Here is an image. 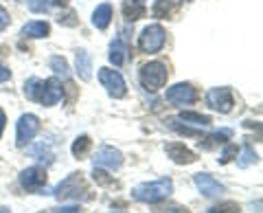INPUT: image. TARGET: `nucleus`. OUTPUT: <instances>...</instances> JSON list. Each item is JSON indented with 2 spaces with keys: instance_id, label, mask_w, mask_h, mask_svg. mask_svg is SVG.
Returning a JSON list of instances; mask_svg holds the SVG:
<instances>
[{
  "instance_id": "9b49d317",
  "label": "nucleus",
  "mask_w": 263,
  "mask_h": 213,
  "mask_svg": "<svg viewBox=\"0 0 263 213\" xmlns=\"http://www.w3.org/2000/svg\"><path fill=\"white\" fill-rule=\"evenodd\" d=\"M197 99V90L191 84H176L167 88V101L174 105H191Z\"/></svg>"
},
{
  "instance_id": "7ed1b4c3",
  "label": "nucleus",
  "mask_w": 263,
  "mask_h": 213,
  "mask_svg": "<svg viewBox=\"0 0 263 213\" xmlns=\"http://www.w3.org/2000/svg\"><path fill=\"white\" fill-rule=\"evenodd\" d=\"M53 196L57 200H90L92 193H90V187L86 183V178L81 171H75L70 174L66 180H62L60 185L53 189Z\"/></svg>"
},
{
  "instance_id": "72a5a7b5",
  "label": "nucleus",
  "mask_w": 263,
  "mask_h": 213,
  "mask_svg": "<svg viewBox=\"0 0 263 213\" xmlns=\"http://www.w3.org/2000/svg\"><path fill=\"white\" fill-rule=\"evenodd\" d=\"M11 77V70L7 68V66H3V64H0V84H3V81H7Z\"/></svg>"
},
{
  "instance_id": "f704fd0d",
  "label": "nucleus",
  "mask_w": 263,
  "mask_h": 213,
  "mask_svg": "<svg viewBox=\"0 0 263 213\" xmlns=\"http://www.w3.org/2000/svg\"><path fill=\"white\" fill-rule=\"evenodd\" d=\"M5 123H7V117H5L3 108H0V136H3V132H5Z\"/></svg>"
},
{
  "instance_id": "c85d7f7f",
  "label": "nucleus",
  "mask_w": 263,
  "mask_h": 213,
  "mask_svg": "<svg viewBox=\"0 0 263 213\" xmlns=\"http://www.w3.org/2000/svg\"><path fill=\"white\" fill-rule=\"evenodd\" d=\"M154 18H164V15L169 13V5H167V0H158V5L154 7Z\"/></svg>"
},
{
  "instance_id": "f3484780",
  "label": "nucleus",
  "mask_w": 263,
  "mask_h": 213,
  "mask_svg": "<svg viewBox=\"0 0 263 213\" xmlns=\"http://www.w3.org/2000/svg\"><path fill=\"white\" fill-rule=\"evenodd\" d=\"M110 22H112V7L108 3L99 5L95 9V13H92V24L99 31H103V29L110 27Z\"/></svg>"
},
{
  "instance_id": "4be33fe9",
  "label": "nucleus",
  "mask_w": 263,
  "mask_h": 213,
  "mask_svg": "<svg viewBox=\"0 0 263 213\" xmlns=\"http://www.w3.org/2000/svg\"><path fill=\"white\" fill-rule=\"evenodd\" d=\"M90 145H92V141H90V136H86V134L75 138V143H72V156H75V158L86 156L88 150H90Z\"/></svg>"
},
{
  "instance_id": "473e14b6",
  "label": "nucleus",
  "mask_w": 263,
  "mask_h": 213,
  "mask_svg": "<svg viewBox=\"0 0 263 213\" xmlns=\"http://www.w3.org/2000/svg\"><path fill=\"white\" fill-rule=\"evenodd\" d=\"M7 24H9V13H7V9L0 5V31H5Z\"/></svg>"
},
{
  "instance_id": "aec40b11",
  "label": "nucleus",
  "mask_w": 263,
  "mask_h": 213,
  "mask_svg": "<svg viewBox=\"0 0 263 213\" xmlns=\"http://www.w3.org/2000/svg\"><path fill=\"white\" fill-rule=\"evenodd\" d=\"M27 5L33 13H46V11H51L53 7H60V5L64 7L66 0H27Z\"/></svg>"
},
{
  "instance_id": "423d86ee",
  "label": "nucleus",
  "mask_w": 263,
  "mask_h": 213,
  "mask_svg": "<svg viewBox=\"0 0 263 213\" xmlns=\"http://www.w3.org/2000/svg\"><path fill=\"white\" fill-rule=\"evenodd\" d=\"M99 81L101 86L108 90V95L114 97V99H123L127 95V86H125V79L119 70H112V68H99Z\"/></svg>"
},
{
  "instance_id": "bb28decb",
  "label": "nucleus",
  "mask_w": 263,
  "mask_h": 213,
  "mask_svg": "<svg viewBox=\"0 0 263 213\" xmlns=\"http://www.w3.org/2000/svg\"><path fill=\"white\" fill-rule=\"evenodd\" d=\"M154 213H189V209L180 204H164V207H156Z\"/></svg>"
},
{
  "instance_id": "5701e85b",
  "label": "nucleus",
  "mask_w": 263,
  "mask_h": 213,
  "mask_svg": "<svg viewBox=\"0 0 263 213\" xmlns=\"http://www.w3.org/2000/svg\"><path fill=\"white\" fill-rule=\"evenodd\" d=\"M48 64H51V68H53L55 75H60L62 79H68V64H66L64 57L53 55L51 60H48Z\"/></svg>"
},
{
  "instance_id": "393cba45",
  "label": "nucleus",
  "mask_w": 263,
  "mask_h": 213,
  "mask_svg": "<svg viewBox=\"0 0 263 213\" xmlns=\"http://www.w3.org/2000/svg\"><path fill=\"white\" fill-rule=\"evenodd\" d=\"M237 156H239V152H237V145L226 143L224 152H221V156H219V163H221V165H226V163H230V161L237 158Z\"/></svg>"
},
{
  "instance_id": "412c9836",
  "label": "nucleus",
  "mask_w": 263,
  "mask_h": 213,
  "mask_svg": "<svg viewBox=\"0 0 263 213\" xmlns=\"http://www.w3.org/2000/svg\"><path fill=\"white\" fill-rule=\"evenodd\" d=\"M180 121L191 123V126H211L213 123L209 114H200V112H191V110H182V112H180Z\"/></svg>"
},
{
  "instance_id": "a878e982",
  "label": "nucleus",
  "mask_w": 263,
  "mask_h": 213,
  "mask_svg": "<svg viewBox=\"0 0 263 213\" xmlns=\"http://www.w3.org/2000/svg\"><path fill=\"white\" fill-rule=\"evenodd\" d=\"M169 126H171V130H176L178 134H184V136H197V132L193 128H186V126H180L176 119H169Z\"/></svg>"
},
{
  "instance_id": "f8f14e48",
  "label": "nucleus",
  "mask_w": 263,
  "mask_h": 213,
  "mask_svg": "<svg viewBox=\"0 0 263 213\" xmlns=\"http://www.w3.org/2000/svg\"><path fill=\"white\" fill-rule=\"evenodd\" d=\"M193 183L197 187V191H200L204 198H217L219 193H224V185L219 183V180H215L211 174H195L193 176Z\"/></svg>"
},
{
  "instance_id": "2f4dec72",
  "label": "nucleus",
  "mask_w": 263,
  "mask_h": 213,
  "mask_svg": "<svg viewBox=\"0 0 263 213\" xmlns=\"http://www.w3.org/2000/svg\"><path fill=\"white\" fill-rule=\"evenodd\" d=\"M92 176H95V180H97V183H101V185H110V183H112V180L108 178V174H103V171L99 169V167H95Z\"/></svg>"
},
{
  "instance_id": "2eb2a0df",
  "label": "nucleus",
  "mask_w": 263,
  "mask_h": 213,
  "mask_svg": "<svg viewBox=\"0 0 263 213\" xmlns=\"http://www.w3.org/2000/svg\"><path fill=\"white\" fill-rule=\"evenodd\" d=\"M75 68H77V75L81 81H90L92 77V60H90L88 51H77V57H75Z\"/></svg>"
},
{
  "instance_id": "c9c22d12",
  "label": "nucleus",
  "mask_w": 263,
  "mask_h": 213,
  "mask_svg": "<svg viewBox=\"0 0 263 213\" xmlns=\"http://www.w3.org/2000/svg\"><path fill=\"white\" fill-rule=\"evenodd\" d=\"M0 213H9V209H7V207H0Z\"/></svg>"
},
{
  "instance_id": "dca6fc26",
  "label": "nucleus",
  "mask_w": 263,
  "mask_h": 213,
  "mask_svg": "<svg viewBox=\"0 0 263 213\" xmlns=\"http://www.w3.org/2000/svg\"><path fill=\"white\" fill-rule=\"evenodd\" d=\"M48 33H51V24L44 20H31L22 27L24 38H46Z\"/></svg>"
},
{
  "instance_id": "b1692460",
  "label": "nucleus",
  "mask_w": 263,
  "mask_h": 213,
  "mask_svg": "<svg viewBox=\"0 0 263 213\" xmlns=\"http://www.w3.org/2000/svg\"><path fill=\"white\" fill-rule=\"evenodd\" d=\"M254 163H257V154L252 152L250 145H246L243 152H241V158L237 161V165H239V167H248V165H254Z\"/></svg>"
},
{
  "instance_id": "ddd939ff",
  "label": "nucleus",
  "mask_w": 263,
  "mask_h": 213,
  "mask_svg": "<svg viewBox=\"0 0 263 213\" xmlns=\"http://www.w3.org/2000/svg\"><path fill=\"white\" fill-rule=\"evenodd\" d=\"M164 152H167V156L174 163H178V165H191V163L197 161L195 152H191L182 143H169L167 147H164Z\"/></svg>"
},
{
  "instance_id": "6ab92c4d",
  "label": "nucleus",
  "mask_w": 263,
  "mask_h": 213,
  "mask_svg": "<svg viewBox=\"0 0 263 213\" xmlns=\"http://www.w3.org/2000/svg\"><path fill=\"white\" fill-rule=\"evenodd\" d=\"M230 134H233L230 130H219V132L211 134V136L204 138V141H200V147H202V150H213L215 145H226Z\"/></svg>"
},
{
  "instance_id": "9d476101",
  "label": "nucleus",
  "mask_w": 263,
  "mask_h": 213,
  "mask_svg": "<svg viewBox=\"0 0 263 213\" xmlns=\"http://www.w3.org/2000/svg\"><path fill=\"white\" fill-rule=\"evenodd\" d=\"M206 103L211 105L213 110H217L221 114H228L230 110H233L235 99H233L230 88H211L209 95H206Z\"/></svg>"
},
{
  "instance_id": "a211bd4d",
  "label": "nucleus",
  "mask_w": 263,
  "mask_h": 213,
  "mask_svg": "<svg viewBox=\"0 0 263 213\" xmlns=\"http://www.w3.org/2000/svg\"><path fill=\"white\" fill-rule=\"evenodd\" d=\"M125 53H127V48L125 44H123V40L121 38H114L112 42H110V62L114 64V66H121L123 62H125Z\"/></svg>"
},
{
  "instance_id": "f257e3e1",
  "label": "nucleus",
  "mask_w": 263,
  "mask_h": 213,
  "mask_svg": "<svg viewBox=\"0 0 263 213\" xmlns=\"http://www.w3.org/2000/svg\"><path fill=\"white\" fill-rule=\"evenodd\" d=\"M24 95H27L31 101H37L42 105H55L62 99V84L55 77H51V79L31 77L27 84H24Z\"/></svg>"
},
{
  "instance_id": "20e7f679",
  "label": "nucleus",
  "mask_w": 263,
  "mask_h": 213,
  "mask_svg": "<svg viewBox=\"0 0 263 213\" xmlns=\"http://www.w3.org/2000/svg\"><path fill=\"white\" fill-rule=\"evenodd\" d=\"M167 66L162 62H147L138 70V79L147 90H158L167 84Z\"/></svg>"
},
{
  "instance_id": "0eeeda50",
  "label": "nucleus",
  "mask_w": 263,
  "mask_h": 213,
  "mask_svg": "<svg viewBox=\"0 0 263 213\" xmlns=\"http://www.w3.org/2000/svg\"><path fill=\"white\" fill-rule=\"evenodd\" d=\"M37 132H40V119L35 114H22L18 123H15V145L24 147Z\"/></svg>"
},
{
  "instance_id": "7c9ffc66",
  "label": "nucleus",
  "mask_w": 263,
  "mask_h": 213,
  "mask_svg": "<svg viewBox=\"0 0 263 213\" xmlns=\"http://www.w3.org/2000/svg\"><path fill=\"white\" fill-rule=\"evenodd\" d=\"M53 213H84L79 204H64V207L53 209Z\"/></svg>"
},
{
  "instance_id": "39448f33",
  "label": "nucleus",
  "mask_w": 263,
  "mask_h": 213,
  "mask_svg": "<svg viewBox=\"0 0 263 213\" xmlns=\"http://www.w3.org/2000/svg\"><path fill=\"white\" fill-rule=\"evenodd\" d=\"M164 40H167V33L160 24H149V27L143 29V33L138 36V46L145 53H158L164 46Z\"/></svg>"
},
{
  "instance_id": "4468645a",
  "label": "nucleus",
  "mask_w": 263,
  "mask_h": 213,
  "mask_svg": "<svg viewBox=\"0 0 263 213\" xmlns=\"http://www.w3.org/2000/svg\"><path fill=\"white\" fill-rule=\"evenodd\" d=\"M145 13H147L145 0H123V15H125V20L136 22V20H141Z\"/></svg>"
},
{
  "instance_id": "c756f323",
  "label": "nucleus",
  "mask_w": 263,
  "mask_h": 213,
  "mask_svg": "<svg viewBox=\"0 0 263 213\" xmlns=\"http://www.w3.org/2000/svg\"><path fill=\"white\" fill-rule=\"evenodd\" d=\"M31 154H33V156H35L37 161H44V154H46V156L48 158H51V154H48L46 152V147H44V143H40V145H35V147H31V150H29Z\"/></svg>"
},
{
  "instance_id": "cd10ccee",
  "label": "nucleus",
  "mask_w": 263,
  "mask_h": 213,
  "mask_svg": "<svg viewBox=\"0 0 263 213\" xmlns=\"http://www.w3.org/2000/svg\"><path fill=\"white\" fill-rule=\"evenodd\" d=\"M209 213H239V207H237L235 202H224V204H219V207H213Z\"/></svg>"
},
{
  "instance_id": "6e6552de",
  "label": "nucleus",
  "mask_w": 263,
  "mask_h": 213,
  "mask_svg": "<svg viewBox=\"0 0 263 213\" xmlns=\"http://www.w3.org/2000/svg\"><path fill=\"white\" fill-rule=\"evenodd\" d=\"M92 163L99 169H112L114 171V169H119L123 165V154L112 145H101L97 150V154L92 156Z\"/></svg>"
},
{
  "instance_id": "1a4fd4ad",
  "label": "nucleus",
  "mask_w": 263,
  "mask_h": 213,
  "mask_svg": "<svg viewBox=\"0 0 263 213\" xmlns=\"http://www.w3.org/2000/svg\"><path fill=\"white\" fill-rule=\"evenodd\" d=\"M20 185H22V189H27L31 193H37V191H42L44 189V185H46V171L44 167H27V169H22V174H20Z\"/></svg>"
},
{
  "instance_id": "f03ea898",
  "label": "nucleus",
  "mask_w": 263,
  "mask_h": 213,
  "mask_svg": "<svg viewBox=\"0 0 263 213\" xmlns=\"http://www.w3.org/2000/svg\"><path fill=\"white\" fill-rule=\"evenodd\" d=\"M174 191V183L171 178H158L152 183H141L132 189V198L138 202H147V204H156L164 198H169Z\"/></svg>"
}]
</instances>
